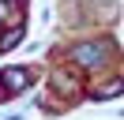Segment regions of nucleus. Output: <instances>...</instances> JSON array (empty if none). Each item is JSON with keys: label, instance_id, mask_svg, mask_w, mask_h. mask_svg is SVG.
<instances>
[{"label": "nucleus", "instance_id": "nucleus-1", "mask_svg": "<svg viewBox=\"0 0 124 120\" xmlns=\"http://www.w3.org/2000/svg\"><path fill=\"white\" fill-rule=\"evenodd\" d=\"M109 56V45L105 41H94V45H79V49H75V60H79V64H101V60H105Z\"/></svg>", "mask_w": 124, "mask_h": 120}, {"label": "nucleus", "instance_id": "nucleus-2", "mask_svg": "<svg viewBox=\"0 0 124 120\" xmlns=\"http://www.w3.org/2000/svg\"><path fill=\"white\" fill-rule=\"evenodd\" d=\"M26 82H30V71L26 68H8V71L0 75V94L4 90H23Z\"/></svg>", "mask_w": 124, "mask_h": 120}]
</instances>
